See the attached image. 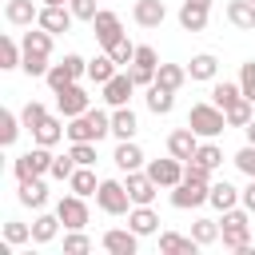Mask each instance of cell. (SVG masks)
<instances>
[{"label":"cell","instance_id":"6da1fadb","mask_svg":"<svg viewBox=\"0 0 255 255\" xmlns=\"http://www.w3.org/2000/svg\"><path fill=\"white\" fill-rule=\"evenodd\" d=\"M247 219H251L247 207L223 211V219H219V243L231 247V251H239V255H251V223Z\"/></svg>","mask_w":255,"mask_h":255},{"label":"cell","instance_id":"7a4b0ae2","mask_svg":"<svg viewBox=\"0 0 255 255\" xmlns=\"http://www.w3.org/2000/svg\"><path fill=\"white\" fill-rule=\"evenodd\" d=\"M104 135H112V116L100 108H88L84 116L68 120V139L72 143H100Z\"/></svg>","mask_w":255,"mask_h":255},{"label":"cell","instance_id":"3957f363","mask_svg":"<svg viewBox=\"0 0 255 255\" xmlns=\"http://www.w3.org/2000/svg\"><path fill=\"white\" fill-rule=\"evenodd\" d=\"M24 60H20V68L28 72V76H48V56H52V32L48 28H40V32H24Z\"/></svg>","mask_w":255,"mask_h":255},{"label":"cell","instance_id":"277c9868","mask_svg":"<svg viewBox=\"0 0 255 255\" xmlns=\"http://www.w3.org/2000/svg\"><path fill=\"white\" fill-rule=\"evenodd\" d=\"M187 128L199 135V139H215L223 128H227V112L219 104H191L187 112Z\"/></svg>","mask_w":255,"mask_h":255},{"label":"cell","instance_id":"5b68a950","mask_svg":"<svg viewBox=\"0 0 255 255\" xmlns=\"http://www.w3.org/2000/svg\"><path fill=\"white\" fill-rule=\"evenodd\" d=\"M96 203H100V211H108V215H128V211L135 207L131 195H128V183H124V179H100Z\"/></svg>","mask_w":255,"mask_h":255},{"label":"cell","instance_id":"8992f818","mask_svg":"<svg viewBox=\"0 0 255 255\" xmlns=\"http://www.w3.org/2000/svg\"><path fill=\"white\" fill-rule=\"evenodd\" d=\"M80 76H88V60H84V56H76V52H68L60 64H52V68H48V76H44V80H48V88H52V92H60V88L76 84Z\"/></svg>","mask_w":255,"mask_h":255},{"label":"cell","instance_id":"52a82bcc","mask_svg":"<svg viewBox=\"0 0 255 255\" xmlns=\"http://www.w3.org/2000/svg\"><path fill=\"white\" fill-rule=\"evenodd\" d=\"M52 147H44V143H36L32 151H24L20 159H16V179L24 183V179H40V175H48L52 171Z\"/></svg>","mask_w":255,"mask_h":255},{"label":"cell","instance_id":"ba28073f","mask_svg":"<svg viewBox=\"0 0 255 255\" xmlns=\"http://www.w3.org/2000/svg\"><path fill=\"white\" fill-rule=\"evenodd\" d=\"M56 215H60V223H64V231H84L88 227V203H84V195H60V203H56Z\"/></svg>","mask_w":255,"mask_h":255},{"label":"cell","instance_id":"9c48e42d","mask_svg":"<svg viewBox=\"0 0 255 255\" xmlns=\"http://www.w3.org/2000/svg\"><path fill=\"white\" fill-rule=\"evenodd\" d=\"M207 195H211V183H195V179H179V183L171 187V207H179V211H187V207H199V203H207Z\"/></svg>","mask_w":255,"mask_h":255},{"label":"cell","instance_id":"30bf717a","mask_svg":"<svg viewBox=\"0 0 255 255\" xmlns=\"http://www.w3.org/2000/svg\"><path fill=\"white\" fill-rule=\"evenodd\" d=\"M56 108H60L64 120H72V116H84V112L92 108V96H88L80 84H68V88L56 92Z\"/></svg>","mask_w":255,"mask_h":255},{"label":"cell","instance_id":"8fae6325","mask_svg":"<svg viewBox=\"0 0 255 255\" xmlns=\"http://www.w3.org/2000/svg\"><path fill=\"white\" fill-rule=\"evenodd\" d=\"M211 16V0H183L179 4V28L183 32H203Z\"/></svg>","mask_w":255,"mask_h":255},{"label":"cell","instance_id":"7c38bea8","mask_svg":"<svg viewBox=\"0 0 255 255\" xmlns=\"http://www.w3.org/2000/svg\"><path fill=\"white\" fill-rule=\"evenodd\" d=\"M147 175H151L159 187L171 191V187L183 179V159H175V155H167V159H151V163H147Z\"/></svg>","mask_w":255,"mask_h":255},{"label":"cell","instance_id":"4fadbf2b","mask_svg":"<svg viewBox=\"0 0 255 255\" xmlns=\"http://www.w3.org/2000/svg\"><path fill=\"white\" fill-rule=\"evenodd\" d=\"M100 243H104V251H112V255H135L139 235H135L131 227H108Z\"/></svg>","mask_w":255,"mask_h":255},{"label":"cell","instance_id":"5bb4252c","mask_svg":"<svg viewBox=\"0 0 255 255\" xmlns=\"http://www.w3.org/2000/svg\"><path fill=\"white\" fill-rule=\"evenodd\" d=\"M72 20H76V16H72V8H68V4H44V8H40V16H36V24H40V28H48L52 36H56V32H68V28H72Z\"/></svg>","mask_w":255,"mask_h":255},{"label":"cell","instance_id":"9a60e30c","mask_svg":"<svg viewBox=\"0 0 255 255\" xmlns=\"http://www.w3.org/2000/svg\"><path fill=\"white\" fill-rule=\"evenodd\" d=\"M92 32H96V40H100L104 48H112V44L124 36V24H120V16H116V12L100 8V12H96V20H92Z\"/></svg>","mask_w":255,"mask_h":255},{"label":"cell","instance_id":"2e32d148","mask_svg":"<svg viewBox=\"0 0 255 255\" xmlns=\"http://www.w3.org/2000/svg\"><path fill=\"white\" fill-rule=\"evenodd\" d=\"M131 92H135L131 72H116V76L104 84V100H108V108H124V104L131 100Z\"/></svg>","mask_w":255,"mask_h":255},{"label":"cell","instance_id":"e0dca14e","mask_svg":"<svg viewBox=\"0 0 255 255\" xmlns=\"http://www.w3.org/2000/svg\"><path fill=\"white\" fill-rule=\"evenodd\" d=\"M195 147H199V135L191 131V128H175L171 135H167V155H175V159H191L195 155Z\"/></svg>","mask_w":255,"mask_h":255},{"label":"cell","instance_id":"ac0fdd59","mask_svg":"<svg viewBox=\"0 0 255 255\" xmlns=\"http://www.w3.org/2000/svg\"><path fill=\"white\" fill-rule=\"evenodd\" d=\"M128 195H131V203H151L155 199V191H159V183L147 175V171H128Z\"/></svg>","mask_w":255,"mask_h":255},{"label":"cell","instance_id":"d6986e66","mask_svg":"<svg viewBox=\"0 0 255 255\" xmlns=\"http://www.w3.org/2000/svg\"><path fill=\"white\" fill-rule=\"evenodd\" d=\"M131 20H135L139 28H159V24L167 20V8H163V0H135Z\"/></svg>","mask_w":255,"mask_h":255},{"label":"cell","instance_id":"ffe728a7","mask_svg":"<svg viewBox=\"0 0 255 255\" xmlns=\"http://www.w3.org/2000/svg\"><path fill=\"white\" fill-rule=\"evenodd\" d=\"M128 227H131L135 235H155V231H159V215L151 211V203H135V207L128 211Z\"/></svg>","mask_w":255,"mask_h":255},{"label":"cell","instance_id":"44dd1931","mask_svg":"<svg viewBox=\"0 0 255 255\" xmlns=\"http://www.w3.org/2000/svg\"><path fill=\"white\" fill-rule=\"evenodd\" d=\"M239 195H243V191H239L235 183H227V179H219V183H211V195H207V203H211V207H215V211L223 215V211H231V207H239Z\"/></svg>","mask_w":255,"mask_h":255},{"label":"cell","instance_id":"7402d4cb","mask_svg":"<svg viewBox=\"0 0 255 255\" xmlns=\"http://www.w3.org/2000/svg\"><path fill=\"white\" fill-rule=\"evenodd\" d=\"M36 16H40V8H36L32 0H8V4H4V20H8L12 28H32Z\"/></svg>","mask_w":255,"mask_h":255},{"label":"cell","instance_id":"603a6c76","mask_svg":"<svg viewBox=\"0 0 255 255\" xmlns=\"http://www.w3.org/2000/svg\"><path fill=\"white\" fill-rule=\"evenodd\" d=\"M139 131V120H135V112L124 104V108H112V135L116 139H131Z\"/></svg>","mask_w":255,"mask_h":255},{"label":"cell","instance_id":"cb8c5ba5","mask_svg":"<svg viewBox=\"0 0 255 255\" xmlns=\"http://www.w3.org/2000/svg\"><path fill=\"white\" fill-rule=\"evenodd\" d=\"M60 135H68V128H64V120H60V116H52V112H48V116H44V124L32 131V139H36V143H44V147H56V143H60Z\"/></svg>","mask_w":255,"mask_h":255},{"label":"cell","instance_id":"d4e9b609","mask_svg":"<svg viewBox=\"0 0 255 255\" xmlns=\"http://www.w3.org/2000/svg\"><path fill=\"white\" fill-rule=\"evenodd\" d=\"M112 159H116L120 171H139V167H143V151H139V143H131V139H120Z\"/></svg>","mask_w":255,"mask_h":255},{"label":"cell","instance_id":"484cf974","mask_svg":"<svg viewBox=\"0 0 255 255\" xmlns=\"http://www.w3.org/2000/svg\"><path fill=\"white\" fill-rule=\"evenodd\" d=\"M159 251H163V255H195V251H199V243H195L191 235L163 231V235H159Z\"/></svg>","mask_w":255,"mask_h":255},{"label":"cell","instance_id":"4316f807","mask_svg":"<svg viewBox=\"0 0 255 255\" xmlns=\"http://www.w3.org/2000/svg\"><path fill=\"white\" fill-rule=\"evenodd\" d=\"M56 235H60V215H36V219H32V243H36V247L52 243Z\"/></svg>","mask_w":255,"mask_h":255},{"label":"cell","instance_id":"83f0119b","mask_svg":"<svg viewBox=\"0 0 255 255\" xmlns=\"http://www.w3.org/2000/svg\"><path fill=\"white\" fill-rule=\"evenodd\" d=\"M227 20L243 32H251L255 28V4L251 0H227Z\"/></svg>","mask_w":255,"mask_h":255},{"label":"cell","instance_id":"f1b7e54d","mask_svg":"<svg viewBox=\"0 0 255 255\" xmlns=\"http://www.w3.org/2000/svg\"><path fill=\"white\" fill-rule=\"evenodd\" d=\"M116 72H120V64H116L108 52H104V56H96V60H88V80H92V84H100V88H104Z\"/></svg>","mask_w":255,"mask_h":255},{"label":"cell","instance_id":"f546056e","mask_svg":"<svg viewBox=\"0 0 255 255\" xmlns=\"http://www.w3.org/2000/svg\"><path fill=\"white\" fill-rule=\"evenodd\" d=\"M215 72H219V60H215L211 52H199V56H191V64H187V76H191V80H215Z\"/></svg>","mask_w":255,"mask_h":255},{"label":"cell","instance_id":"4dcf8cb0","mask_svg":"<svg viewBox=\"0 0 255 255\" xmlns=\"http://www.w3.org/2000/svg\"><path fill=\"white\" fill-rule=\"evenodd\" d=\"M147 108H151L155 116H167V112L175 108V92L163 88V84H151V88H147Z\"/></svg>","mask_w":255,"mask_h":255},{"label":"cell","instance_id":"1f68e13d","mask_svg":"<svg viewBox=\"0 0 255 255\" xmlns=\"http://www.w3.org/2000/svg\"><path fill=\"white\" fill-rule=\"evenodd\" d=\"M68 187H72L76 195H84V199H88V195H96V191H100V179H96V171H92V167H76V171H72V179H68Z\"/></svg>","mask_w":255,"mask_h":255},{"label":"cell","instance_id":"d6a6232c","mask_svg":"<svg viewBox=\"0 0 255 255\" xmlns=\"http://www.w3.org/2000/svg\"><path fill=\"white\" fill-rule=\"evenodd\" d=\"M20 203H24V207H44V203H48L44 175H40V179H24V183H20Z\"/></svg>","mask_w":255,"mask_h":255},{"label":"cell","instance_id":"836d02e7","mask_svg":"<svg viewBox=\"0 0 255 255\" xmlns=\"http://www.w3.org/2000/svg\"><path fill=\"white\" fill-rule=\"evenodd\" d=\"M183 80H187V68H183V64H159V72H155V84H163V88H171V92H179Z\"/></svg>","mask_w":255,"mask_h":255},{"label":"cell","instance_id":"e575fe53","mask_svg":"<svg viewBox=\"0 0 255 255\" xmlns=\"http://www.w3.org/2000/svg\"><path fill=\"white\" fill-rule=\"evenodd\" d=\"M191 239H195L199 247L219 243V219H195V223H191Z\"/></svg>","mask_w":255,"mask_h":255},{"label":"cell","instance_id":"d590c367","mask_svg":"<svg viewBox=\"0 0 255 255\" xmlns=\"http://www.w3.org/2000/svg\"><path fill=\"white\" fill-rule=\"evenodd\" d=\"M20 60H24V44L16 36H4L0 40V68H20Z\"/></svg>","mask_w":255,"mask_h":255},{"label":"cell","instance_id":"8d00e7d4","mask_svg":"<svg viewBox=\"0 0 255 255\" xmlns=\"http://www.w3.org/2000/svg\"><path fill=\"white\" fill-rule=\"evenodd\" d=\"M227 112V128H247L251 120H255V112H251V100L243 96V100H235L231 108H223Z\"/></svg>","mask_w":255,"mask_h":255},{"label":"cell","instance_id":"74e56055","mask_svg":"<svg viewBox=\"0 0 255 255\" xmlns=\"http://www.w3.org/2000/svg\"><path fill=\"white\" fill-rule=\"evenodd\" d=\"M20 128H24V120H20L16 112H8V108H4V112H0V143H4V147H12V143H16V135H20Z\"/></svg>","mask_w":255,"mask_h":255},{"label":"cell","instance_id":"f35d334b","mask_svg":"<svg viewBox=\"0 0 255 255\" xmlns=\"http://www.w3.org/2000/svg\"><path fill=\"white\" fill-rule=\"evenodd\" d=\"M235 100H243V88H239V84H227V80H223V84H215V88H211V104L231 108Z\"/></svg>","mask_w":255,"mask_h":255},{"label":"cell","instance_id":"ab89813d","mask_svg":"<svg viewBox=\"0 0 255 255\" xmlns=\"http://www.w3.org/2000/svg\"><path fill=\"white\" fill-rule=\"evenodd\" d=\"M104 52H108V56H112V60H116L120 68H128V64L135 60V44H131L128 36H120V40H116L112 48H104Z\"/></svg>","mask_w":255,"mask_h":255},{"label":"cell","instance_id":"60d3db41","mask_svg":"<svg viewBox=\"0 0 255 255\" xmlns=\"http://www.w3.org/2000/svg\"><path fill=\"white\" fill-rule=\"evenodd\" d=\"M44 116H48V108H44L40 100H28V104H24V112H20V120H24V128H28V131H36V128L44 124Z\"/></svg>","mask_w":255,"mask_h":255},{"label":"cell","instance_id":"b9f144b4","mask_svg":"<svg viewBox=\"0 0 255 255\" xmlns=\"http://www.w3.org/2000/svg\"><path fill=\"white\" fill-rule=\"evenodd\" d=\"M191 159H199V163H207V167H211V171H215V167H219V163H223V147H219V143H211V139H207V143H199V147H195V155H191Z\"/></svg>","mask_w":255,"mask_h":255},{"label":"cell","instance_id":"7bdbcfd3","mask_svg":"<svg viewBox=\"0 0 255 255\" xmlns=\"http://www.w3.org/2000/svg\"><path fill=\"white\" fill-rule=\"evenodd\" d=\"M76 167H80V163L72 159V151H64V155H56V159H52V171H48V175H52V179H60V183H68Z\"/></svg>","mask_w":255,"mask_h":255},{"label":"cell","instance_id":"ee69618b","mask_svg":"<svg viewBox=\"0 0 255 255\" xmlns=\"http://www.w3.org/2000/svg\"><path fill=\"white\" fill-rule=\"evenodd\" d=\"M4 239H8L12 247H20V243H32V227H28V223H16V219H8V223H4Z\"/></svg>","mask_w":255,"mask_h":255},{"label":"cell","instance_id":"f6af8a7d","mask_svg":"<svg viewBox=\"0 0 255 255\" xmlns=\"http://www.w3.org/2000/svg\"><path fill=\"white\" fill-rule=\"evenodd\" d=\"M235 167H239L247 179H255V143H243V147L235 151Z\"/></svg>","mask_w":255,"mask_h":255},{"label":"cell","instance_id":"bcb514c9","mask_svg":"<svg viewBox=\"0 0 255 255\" xmlns=\"http://www.w3.org/2000/svg\"><path fill=\"white\" fill-rule=\"evenodd\" d=\"M135 68H151V72H159V56H155V48L151 44H135V60H131Z\"/></svg>","mask_w":255,"mask_h":255},{"label":"cell","instance_id":"7dc6e473","mask_svg":"<svg viewBox=\"0 0 255 255\" xmlns=\"http://www.w3.org/2000/svg\"><path fill=\"white\" fill-rule=\"evenodd\" d=\"M64 251H68V255H84V251H92V239H88L84 231H68V235H64Z\"/></svg>","mask_w":255,"mask_h":255},{"label":"cell","instance_id":"c3c4849f","mask_svg":"<svg viewBox=\"0 0 255 255\" xmlns=\"http://www.w3.org/2000/svg\"><path fill=\"white\" fill-rule=\"evenodd\" d=\"M239 88H243V96L255 104V60H247V64H239Z\"/></svg>","mask_w":255,"mask_h":255},{"label":"cell","instance_id":"681fc988","mask_svg":"<svg viewBox=\"0 0 255 255\" xmlns=\"http://www.w3.org/2000/svg\"><path fill=\"white\" fill-rule=\"evenodd\" d=\"M183 179H195V183H211V167L199 163V159H187L183 163Z\"/></svg>","mask_w":255,"mask_h":255},{"label":"cell","instance_id":"f907efd6","mask_svg":"<svg viewBox=\"0 0 255 255\" xmlns=\"http://www.w3.org/2000/svg\"><path fill=\"white\" fill-rule=\"evenodd\" d=\"M68 151H72V159H76L80 167H92V163H96V143H72Z\"/></svg>","mask_w":255,"mask_h":255},{"label":"cell","instance_id":"816d5d0a","mask_svg":"<svg viewBox=\"0 0 255 255\" xmlns=\"http://www.w3.org/2000/svg\"><path fill=\"white\" fill-rule=\"evenodd\" d=\"M68 8H72V16H76V20H88V24H92V20H96V12H100V8H96V0H72Z\"/></svg>","mask_w":255,"mask_h":255},{"label":"cell","instance_id":"f5cc1de1","mask_svg":"<svg viewBox=\"0 0 255 255\" xmlns=\"http://www.w3.org/2000/svg\"><path fill=\"white\" fill-rule=\"evenodd\" d=\"M239 203L255 215V179H247V187H243V195H239Z\"/></svg>","mask_w":255,"mask_h":255},{"label":"cell","instance_id":"db71d44e","mask_svg":"<svg viewBox=\"0 0 255 255\" xmlns=\"http://www.w3.org/2000/svg\"><path fill=\"white\" fill-rule=\"evenodd\" d=\"M243 131H247V143H255V120H251V124H247Z\"/></svg>","mask_w":255,"mask_h":255},{"label":"cell","instance_id":"11a10c76","mask_svg":"<svg viewBox=\"0 0 255 255\" xmlns=\"http://www.w3.org/2000/svg\"><path fill=\"white\" fill-rule=\"evenodd\" d=\"M44 4H72V0H44Z\"/></svg>","mask_w":255,"mask_h":255},{"label":"cell","instance_id":"9f6ffc18","mask_svg":"<svg viewBox=\"0 0 255 255\" xmlns=\"http://www.w3.org/2000/svg\"><path fill=\"white\" fill-rule=\"evenodd\" d=\"M251 4H255V0H251Z\"/></svg>","mask_w":255,"mask_h":255}]
</instances>
